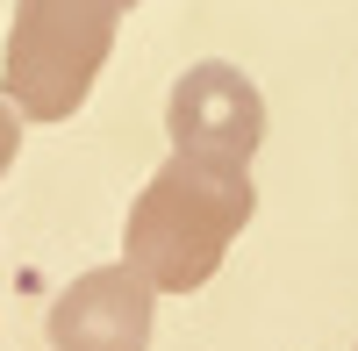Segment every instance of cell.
<instances>
[{
  "label": "cell",
  "mask_w": 358,
  "mask_h": 351,
  "mask_svg": "<svg viewBox=\"0 0 358 351\" xmlns=\"http://www.w3.org/2000/svg\"><path fill=\"white\" fill-rule=\"evenodd\" d=\"M151 308H158V287L129 258L79 273L50 301V344L57 351H151Z\"/></svg>",
  "instance_id": "cell-4"
},
{
  "label": "cell",
  "mask_w": 358,
  "mask_h": 351,
  "mask_svg": "<svg viewBox=\"0 0 358 351\" xmlns=\"http://www.w3.org/2000/svg\"><path fill=\"white\" fill-rule=\"evenodd\" d=\"M129 8L136 0H15L8 57H0V86H8L15 115L29 122L79 115L115 50V22Z\"/></svg>",
  "instance_id": "cell-2"
},
{
  "label": "cell",
  "mask_w": 358,
  "mask_h": 351,
  "mask_svg": "<svg viewBox=\"0 0 358 351\" xmlns=\"http://www.w3.org/2000/svg\"><path fill=\"white\" fill-rule=\"evenodd\" d=\"M15 151H22V115H15V101L0 94V172L15 165Z\"/></svg>",
  "instance_id": "cell-5"
},
{
  "label": "cell",
  "mask_w": 358,
  "mask_h": 351,
  "mask_svg": "<svg viewBox=\"0 0 358 351\" xmlns=\"http://www.w3.org/2000/svg\"><path fill=\"white\" fill-rule=\"evenodd\" d=\"M165 129L172 151H215V158H251L265 143V94L236 72V65H194L172 79L165 101Z\"/></svg>",
  "instance_id": "cell-3"
},
{
  "label": "cell",
  "mask_w": 358,
  "mask_h": 351,
  "mask_svg": "<svg viewBox=\"0 0 358 351\" xmlns=\"http://www.w3.org/2000/svg\"><path fill=\"white\" fill-rule=\"evenodd\" d=\"M258 187L251 158H215V151H172L151 187L129 201L122 258L158 287V294H194L215 280L222 251L236 244V229L251 222Z\"/></svg>",
  "instance_id": "cell-1"
}]
</instances>
